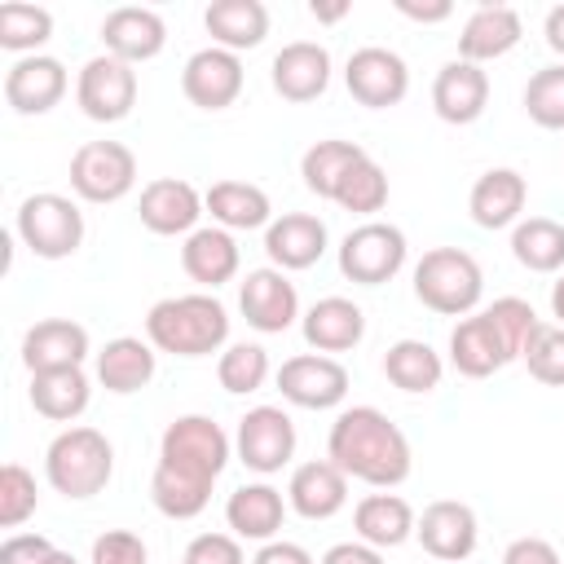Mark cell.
Wrapping results in <instances>:
<instances>
[{
    "mask_svg": "<svg viewBox=\"0 0 564 564\" xmlns=\"http://www.w3.org/2000/svg\"><path fill=\"white\" fill-rule=\"evenodd\" d=\"M330 463L344 476H357L366 485H401L410 476V441L405 432L375 405H352L330 423Z\"/></svg>",
    "mask_w": 564,
    "mask_h": 564,
    "instance_id": "1",
    "label": "cell"
},
{
    "mask_svg": "<svg viewBox=\"0 0 564 564\" xmlns=\"http://www.w3.org/2000/svg\"><path fill=\"white\" fill-rule=\"evenodd\" d=\"M145 335L154 348L176 352V357H207L225 344L229 335V313L216 295H167L150 304L145 313Z\"/></svg>",
    "mask_w": 564,
    "mask_h": 564,
    "instance_id": "2",
    "label": "cell"
},
{
    "mask_svg": "<svg viewBox=\"0 0 564 564\" xmlns=\"http://www.w3.org/2000/svg\"><path fill=\"white\" fill-rule=\"evenodd\" d=\"M48 480L57 494L66 498H93L106 489L110 471H115V449L97 427H66L53 436L48 454H44Z\"/></svg>",
    "mask_w": 564,
    "mask_h": 564,
    "instance_id": "3",
    "label": "cell"
},
{
    "mask_svg": "<svg viewBox=\"0 0 564 564\" xmlns=\"http://www.w3.org/2000/svg\"><path fill=\"white\" fill-rule=\"evenodd\" d=\"M485 291V278H480V264L471 251L463 247H432L423 251V260L414 264V295L432 308V313H445V317H458V313H471L476 300Z\"/></svg>",
    "mask_w": 564,
    "mask_h": 564,
    "instance_id": "4",
    "label": "cell"
},
{
    "mask_svg": "<svg viewBox=\"0 0 564 564\" xmlns=\"http://www.w3.org/2000/svg\"><path fill=\"white\" fill-rule=\"evenodd\" d=\"M18 234L40 260H62L84 242V212L66 194H31L18 207Z\"/></svg>",
    "mask_w": 564,
    "mask_h": 564,
    "instance_id": "5",
    "label": "cell"
},
{
    "mask_svg": "<svg viewBox=\"0 0 564 564\" xmlns=\"http://www.w3.org/2000/svg\"><path fill=\"white\" fill-rule=\"evenodd\" d=\"M137 181V154L123 141H84L70 154V185L88 203H115Z\"/></svg>",
    "mask_w": 564,
    "mask_h": 564,
    "instance_id": "6",
    "label": "cell"
},
{
    "mask_svg": "<svg viewBox=\"0 0 564 564\" xmlns=\"http://www.w3.org/2000/svg\"><path fill=\"white\" fill-rule=\"evenodd\" d=\"M401 264H405V234L397 225L366 220L339 242V273L357 286H379Z\"/></svg>",
    "mask_w": 564,
    "mask_h": 564,
    "instance_id": "7",
    "label": "cell"
},
{
    "mask_svg": "<svg viewBox=\"0 0 564 564\" xmlns=\"http://www.w3.org/2000/svg\"><path fill=\"white\" fill-rule=\"evenodd\" d=\"M79 110L97 123H115L137 106V70L132 62L115 57V53H97L84 62L79 84H75Z\"/></svg>",
    "mask_w": 564,
    "mask_h": 564,
    "instance_id": "8",
    "label": "cell"
},
{
    "mask_svg": "<svg viewBox=\"0 0 564 564\" xmlns=\"http://www.w3.org/2000/svg\"><path fill=\"white\" fill-rule=\"evenodd\" d=\"M159 458L181 463V467H194V471H203V476L216 480L225 471V463H229V436L207 414H181V419H172L163 427Z\"/></svg>",
    "mask_w": 564,
    "mask_h": 564,
    "instance_id": "9",
    "label": "cell"
},
{
    "mask_svg": "<svg viewBox=\"0 0 564 564\" xmlns=\"http://www.w3.org/2000/svg\"><path fill=\"white\" fill-rule=\"evenodd\" d=\"M344 84L352 93V101L370 106V110H383V106H397L410 88V70H405V57L383 48V44H361L348 66H344Z\"/></svg>",
    "mask_w": 564,
    "mask_h": 564,
    "instance_id": "10",
    "label": "cell"
},
{
    "mask_svg": "<svg viewBox=\"0 0 564 564\" xmlns=\"http://www.w3.org/2000/svg\"><path fill=\"white\" fill-rule=\"evenodd\" d=\"M278 388L291 405H304V410H330L344 401L348 392V370L326 357V352H300L291 361H282L278 370Z\"/></svg>",
    "mask_w": 564,
    "mask_h": 564,
    "instance_id": "11",
    "label": "cell"
},
{
    "mask_svg": "<svg viewBox=\"0 0 564 564\" xmlns=\"http://www.w3.org/2000/svg\"><path fill=\"white\" fill-rule=\"evenodd\" d=\"M295 454V423L278 405H256L238 419V458L251 471H282Z\"/></svg>",
    "mask_w": 564,
    "mask_h": 564,
    "instance_id": "12",
    "label": "cell"
},
{
    "mask_svg": "<svg viewBox=\"0 0 564 564\" xmlns=\"http://www.w3.org/2000/svg\"><path fill=\"white\" fill-rule=\"evenodd\" d=\"M414 533L423 542V551L441 564H458L476 551V511L458 498H436L423 507V516L414 520Z\"/></svg>",
    "mask_w": 564,
    "mask_h": 564,
    "instance_id": "13",
    "label": "cell"
},
{
    "mask_svg": "<svg viewBox=\"0 0 564 564\" xmlns=\"http://www.w3.org/2000/svg\"><path fill=\"white\" fill-rule=\"evenodd\" d=\"M181 88H185V97L198 110H225V106H234V97L242 93V62H238V53H229L220 44L189 53V62L181 70Z\"/></svg>",
    "mask_w": 564,
    "mask_h": 564,
    "instance_id": "14",
    "label": "cell"
},
{
    "mask_svg": "<svg viewBox=\"0 0 564 564\" xmlns=\"http://www.w3.org/2000/svg\"><path fill=\"white\" fill-rule=\"evenodd\" d=\"M62 93H66V66L48 53L18 57L4 75V101L18 115H44L62 101Z\"/></svg>",
    "mask_w": 564,
    "mask_h": 564,
    "instance_id": "15",
    "label": "cell"
},
{
    "mask_svg": "<svg viewBox=\"0 0 564 564\" xmlns=\"http://www.w3.org/2000/svg\"><path fill=\"white\" fill-rule=\"evenodd\" d=\"M238 304H242V317L256 330L278 335V330H286L295 322L300 295H295V282L282 269H251L242 291H238Z\"/></svg>",
    "mask_w": 564,
    "mask_h": 564,
    "instance_id": "16",
    "label": "cell"
},
{
    "mask_svg": "<svg viewBox=\"0 0 564 564\" xmlns=\"http://www.w3.org/2000/svg\"><path fill=\"white\" fill-rule=\"evenodd\" d=\"M273 93L286 101H313L330 84V53L317 40H291L273 57Z\"/></svg>",
    "mask_w": 564,
    "mask_h": 564,
    "instance_id": "17",
    "label": "cell"
},
{
    "mask_svg": "<svg viewBox=\"0 0 564 564\" xmlns=\"http://www.w3.org/2000/svg\"><path fill=\"white\" fill-rule=\"evenodd\" d=\"M141 225L150 234H185L203 216V194L185 176H154L141 189Z\"/></svg>",
    "mask_w": 564,
    "mask_h": 564,
    "instance_id": "18",
    "label": "cell"
},
{
    "mask_svg": "<svg viewBox=\"0 0 564 564\" xmlns=\"http://www.w3.org/2000/svg\"><path fill=\"white\" fill-rule=\"evenodd\" d=\"M101 40H106V53L123 57V62H145L163 48L167 40V26H163V13L159 9H145V4H119L106 13L101 22Z\"/></svg>",
    "mask_w": 564,
    "mask_h": 564,
    "instance_id": "19",
    "label": "cell"
},
{
    "mask_svg": "<svg viewBox=\"0 0 564 564\" xmlns=\"http://www.w3.org/2000/svg\"><path fill=\"white\" fill-rule=\"evenodd\" d=\"M489 101V75L476 66V62H445L432 79V106L445 123H471L480 119Z\"/></svg>",
    "mask_w": 564,
    "mask_h": 564,
    "instance_id": "20",
    "label": "cell"
},
{
    "mask_svg": "<svg viewBox=\"0 0 564 564\" xmlns=\"http://www.w3.org/2000/svg\"><path fill=\"white\" fill-rule=\"evenodd\" d=\"M516 352L507 348V339L498 335V326L489 322V313H476V317H463L449 335V361L458 375L467 379H485L494 370H502Z\"/></svg>",
    "mask_w": 564,
    "mask_h": 564,
    "instance_id": "21",
    "label": "cell"
},
{
    "mask_svg": "<svg viewBox=\"0 0 564 564\" xmlns=\"http://www.w3.org/2000/svg\"><path fill=\"white\" fill-rule=\"evenodd\" d=\"M88 352V330L70 317H44L22 335V361L31 375L57 370V366H79Z\"/></svg>",
    "mask_w": 564,
    "mask_h": 564,
    "instance_id": "22",
    "label": "cell"
},
{
    "mask_svg": "<svg viewBox=\"0 0 564 564\" xmlns=\"http://www.w3.org/2000/svg\"><path fill=\"white\" fill-rule=\"evenodd\" d=\"M524 198H529V185L516 167H489L476 176L467 207H471V220L480 229H502L524 212Z\"/></svg>",
    "mask_w": 564,
    "mask_h": 564,
    "instance_id": "23",
    "label": "cell"
},
{
    "mask_svg": "<svg viewBox=\"0 0 564 564\" xmlns=\"http://www.w3.org/2000/svg\"><path fill=\"white\" fill-rule=\"evenodd\" d=\"M264 251L282 269H308L326 251V225L308 212H286L264 229Z\"/></svg>",
    "mask_w": 564,
    "mask_h": 564,
    "instance_id": "24",
    "label": "cell"
},
{
    "mask_svg": "<svg viewBox=\"0 0 564 564\" xmlns=\"http://www.w3.org/2000/svg\"><path fill=\"white\" fill-rule=\"evenodd\" d=\"M291 507L304 516V520H326L344 507L348 498V476L330 463V458H313V463H300L291 471Z\"/></svg>",
    "mask_w": 564,
    "mask_h": 564,
    "instance_id": "25",
    "label": "cell"
},
{
    "mask_svg": "<svg viewBox=\"0 0 564 564\" xmlns=\"http://www.w3.org/2000/svg\"><path fill=\"white\" fill-rule=\"evenodd\" d=\"M361 335H366V313L344 295H326L304 313V339L317 352H348L361 344Z\"/></svg>",
    "mask_w": 564,
    "mask_h": 564,
    "instance_id": "26",
    "label": "cell"
},
{
    "mask_svg": "<svg viewBox=\"0 0 564 564\" xmlns=\"http://www.w3.org/2000/svg\"><path fill=\"white\" fill-rule=\"evenodd\" d=\"M516 40H520V13L511 4H480L463 22L458 53H463V62H489V57H502L507 48H516Z\"/></svg>",
    "mask_w": 564,
    "mask_h": 564,
    "instance_id": "27",
    "label": "cell"
},
{
    "mask_svg": "<svg viewBox=\"0 0 564 564\" xmlns=\"http://www.w3.org/2000/svg\"><path fill=\"white\" fill-rule=\"evenodd\" d=\"M150 498H154V507H159L163 516L189 520V516H198V511L207 507V498H212V476L159 458V467H154V476H150Z\"/></svg>",
    "mask_w": 564,
    "mask_h": 564,
    "instance_id": "28",
    "label": "cell"
},
{
    "mask_svg": "<svg viewBox=\"0 0 564 564\" xmlns=\"http://www.w3.org/2000/svg\"><path fill=\"white\" fill-rule=\"evenodd\" d=\"M212 40L229 53L238 48H256L269 35V9L260 0H212L203 13Z\"/></svg>",
    "mask_w": 564,
    "mask_h": 564,
    "instance_id": "29",
    "label": "cell"
},
{
    "mask_svg": "<svg viewBox=\"0 0 564 564\" xmlns=\"http://www.w3.org/2000/svg\"><path fill=\"white\" fill-rule=\"evenodd\" d=\"M225 520H229V529H234L238 538H260V542H269V538L282 529L286 507H282V494H278L273 485H242V489L229 494Z\"/></svg>",
    "mask_w": 564,
    "mask_h": 564,
    "instance_id": "30",
    "label": "cell"
},
{
    "mask_svg": "<svg viewBox=\"0 0 564 564\" xmlns=\"http://www.w3.org/2000/svg\"><path fill=\"white\" fill-rule=\"evenodd\" d=\"M31 405L53 423H70L75 414H84V405H88L84 366H57V370L31 375Z\"/></svg>",
    "mask_w": 564,
    "mask_h": 564,
    "instance_id": "31",
    "label": "cell"
},
{
    "mask_svg": "<svg viewBox=\"0 0 564 564\" xmlns=\"http://www.w3.org/2000/svg\"><path fill=\"white\" fill-rule=\"evenodd\" d=\"M352 524L370 546H401L414 533V507L401 494H366L352 511Z\"/></svg>",
    "mask_w": 564,
    "mask_h": 564,
    "instance_id": "32",
    "label": "cell"
},
{
    "mask_svg": "<svg viewBox=\"0 0 564 564\" xmlns=\"http://www.w3.org/2000/svg\"><path fill=\"white\" fill-rule=\"evenodd\" d=\"M97 379L110 392H137L154 379V348L137 335H119L97 352Z\"/></svg>",
    "mask_w": 564,
    "mask_h": 564,
    "instance_id": "33",
    "label": "cell"
},
{
    "mask_svg": "<svg viewBox=\"0 0 564 564\" xmlns=\"http://www.w3.org/2000/svg\"><path fill=\"white\" fill-rule=\"evenodd\" d=\"M181 264L194 282L203 286H220L238 273V242L225 229H194L181 247Z\"/></svg>",
    "mask_w": 564,
    "mask_h": 564,
    "instance_id": "34",
    "label": "cell"
},
{
    "mask_svg": "<svg viewBox=\"0 0 564 564\" xmlns=\"http://www.w3.org/2000/svg\"><path fill=\"white\" fill-rule=\"evenodd\" d=\"M361 159H366V150H361L357 141H339V137L313 141V145L304 150V159H300V176H304V185H308L317 198H335L339 181H344Z\"/></svg>",
    "mask_w": 564,
    "mask_h": 564,
    "instance_id": "35",
    "label": "cell"
},
{
    "mask_svg": "<svg viewBox=\"0 0 564 564\" xmlns=\"http://www.w3.org/2000/svg\"><path fill=\"white\" fill-rule=\"evenodd\" d=\"M383 375L401 392H432L441 383L445 366H441V352L432 344H423V339H397L388 348V357H383Z\"/></svg>",
    "mask_w": 564,
    "mask_h": 564,
    "instance_id": "36",
    "label": "cell"
},
{
    "mask_svg": "<svg viewBox=\"0 0 564 564\" xmlns=\"http://www.w3.org/2000/svg\"><path fill=\"white\" fill-rule=\"evenodd\" d=\"M207 212L229 225V229H256L269 220V194L251 181H216L207 194H203Z\"/></svg>",
    "mask_w": 564,
    "mask_h": 564,
    "instance_id": "37",
    "label": "cell"
},
{
    "mask_svg": "<svg viewBox=\"0 0 564 564\" xmlns=\"http://www.w3.org/2000/svg\"><path fill=\"white\" fill-rule=\"evenodd\" d=\"M511 251L533 273H555L564 264V225L551 216H529L511 234Z\"/></svg>",
    "mask_w": 564,
    "mask_h": 564,
    "instance_id": "38",
    "label": "cell"
},
{
    "mask_svg": "<svg viewBox=\"0 0 564 564\" xmlns=\"http://www.w3.org/2000/svg\"><path fill=\"white\" fill-rule=\"evenodd\" d=\"M53 35V13L31 0H4L0 4V48H35Z\"/></svg>",
    "mask_w": 564,
    "mask_h": 564,
    "instance_id": "39",
    "label": "cell"
},
{
    "mask_svg": "<svg viewBox=\"0 0 564 564\" xmlns=\"http://www.w3.org/2000/svg\"><path fill=\"white\" fill-rule=\"evenodd\" d=\"M335 203H339L344 212H379V207L388 203V172L366 154V159L339 181Z\"/></svg>",
    "mask_w": 564,
    "mask_h": 564,
    "instance_id": "40",
    "label": "cell"
},
{
    "mask_svg": "<svg viewBox=\"0 0 564 564\" xmlns=\"http://www.w3.org/2000/svg\"><path fill=\"white\" fill-rule=\"evenodd\" d=\"M524 110L538 128H564V62L533 70L524 84Z\"/></svg>",
    "mask_w": 564,
    "mask_h": 564,
    "instance_id": "41",
    "label": "cell"
},
{
    "mask_svg": "<svg viewBox=\"0 0 564 564\" xmlns=\"http://www.w3.org/2000/svg\"><path fill=\"white\" fill-rule=\"evenodd\" d=\"M524 366L538 383H551V388H564V326H542L524 339Z\"/></svg>",
    "mask_w": 564,
    "mask_h": 564,
    "instance_id": "42",
    "label": "cell"
},
{
    "mask_svg": "<svg viewBox=\"0 0 564 564\" xmlns=\"http://www.w3.org/2000/svg\"><path fill=\"white\" fill-rule=\"evenodd\" d=\"M216 375L225 392H256L269 375V352L260 344H234L229 352H220Z\"/></svg>",
    "mask_w": 564,
    "mask_h": 564,
    "instance_id": "43",
    "label": "cell"
},
{
    "mask_svg": "<svg viewBox=\"0 0 564 564\" xmlns=\"http://www.w3.org/2000/svg\"><path fill=\"white\" fill-rule=\"evenodd\" d=\"M40 494H35V476L22 463H4L0 467V524L13 529L35 511Z\"/></svg>",
    "mask_w": 564,
    "mask_h": 564,
    "instance_id": "44",
    "label": "cell"
},
{
    "mask_svg": "<svg viewBox=\"0 0 564 564\" xmlns=\"http://www.w3.org/2000/svg\"><path fill=\"white\" fill-rule=\"evenodd\" d=\"M485 313H489V322L498 326V335L507 339V348L520 357V352H524V339L538 330V313H533V304L520 300V295H502V300H494Z\"/></svg>",
    "mask_w": 564,
    "mask_h": 564,
    "instance_id": "45",
    "label": "cell"
},
{
    "mask_svg": "<svg viewBox=\"0 0 564 564\" xmlns=\"http://www.w3.org/2000/svg\"><path fill=\"white\" fill-rule=\"evenodd\" d=\"M93 564H145V542L128 529H106L93 542Z\"/></svg>",
    "mask_w": 564,
    "mask_h": 564,
    "instance_id": "46",
    "label": "cell"
},
{
    "mask_svg": "<svg viewBox=\"0 0 564 564\" xmlns=\"http://www.w3.org/2000/svg\"><path fill=\"white\" fill-rule=\"evenodd\" d=\"M181 564H242V546L229 533H198L185 546V560Z\"/></svg>",
    "mask_w": 564,
    "mask_h": 564,
    "instance_id": "47",
    "label": "cell"
},
{
    "mask_svg": "<svg viewBox=\"0 0 564 564\" xmlns=\"http://www.w3.org/2000/svg\"><path fill=\"white\" fill-rule=\"evenodd\" d=\"M57 546L44 533H13L0 542V564H44Z\"/></svg>",
    "mask_w": 564,
    "mask_h": 564,
    "instance_id": "48",
    "label": "cell"
},
{
    "mask_svg": "<svg viewBox=\"0 0 564 564\" xmlns=\"http://www.w3.org/2000/svg\"><path fill=\"white\" fill-rule=\"evenodd\" d=\"M502 564H560V551L546 542V538H516L507 551H502Z\"/></svg>",
    "mask_w": 564,
    "mask_h": 564,
    "instance_id": "49",
    "label": "cell"
},
{
    "mask_svg": "<svg viewBox=\"0 0 564 564\" xmlns=\"http://www.w3.org/2000/svg\"><path fill=\"white\" fill-rule=\"evenodd\" d=\"M322 564H383V555H379V546H370V542H335V546L322 555Z\"/></svg>",
    "mask_w": 564,
    "mask_h": 564,
    "instance_id": "50",
    "label": "cell"
},
{
    "mask_svg": "<svg viewBox=\"0 0 564 564\" xmlns=\"http://www.w3.org/2000/svg\"><path fill=\"white\" fill-rule=\"evenodd\" d=\"M251 564H313V555L300 542H264Z\"/></svg>",
    "mask_w": 564,
    "mask_h": 564,
    "instance_id": "51",
    "label": "cell"
},
{
    "mask_svg": "<svg viewBox=\"0 0 564 564\" xmlns=\"http://www.w3.org/2000/svg\"><path fill=\"white\" fill-rule=\"evenodd\" d=\"M397 9L414 22H441V18H449L454 4L449 0H397Z\"/></svg>",
    "mask_w": 564,
    "mask_h": 564,
    "instance_id": "52",
    "label": "cell"
},
{
    "mask_svg": "<svg viewBox=\"0 0 564 564\" xmlns=\"http://www.w3.org/2000/svg\"><path fill=\"white\" fill-rule=\"evenodd\" d=\"M308 13H313L317 22H339V18L348 13V0H313Z\"/></svg>",
    "mask_w": 564,
    "mask_h": 564,
    "instance_id": "53",
    "label": "cell"
},
{
    "mask_svg": "<svg viewBox=\"0 0 564 564\" xmlns=\"http://www.w3.org/2000/svg\"><path fill=\"white\" fill-rule=\"evenodd\" d=\"M546 44H551L555 53H564V4H555V9L546 13Z\"/></svg>",
    "mask_w": 564,
    "mask_h": 564,
    "instance_id": "54",
    "label": "cell"
},
{
    "mask_svg": "<svg viewBox=\"0 0 564 564\" xmlns=\"http://www.w3.org/2000/svg\"><path fill=\"white\" fill-rule=\"evenodd\" d=\"M551 313L560 317V326H564V278L551 286Z\"/></svg>",
    "mask_w": 564,
    "mask_h": 564,
    "instance_id": "55",
    "label": "cell"
},
{
    "mask_svg": "<svg viewBox=\"0 0 564 564\" xmlns=\"http://www.w3.org/2000/svg\"><path fill=\"white\" fill-rule=\"evenodd\" d=\"M44 564H75V555H70V551H53Z\"/></svg>",
    "mask_w": 564,
    "mask_h": 564,
    "instance_id": "56",
    "label": "cell"
}]
</instances>
